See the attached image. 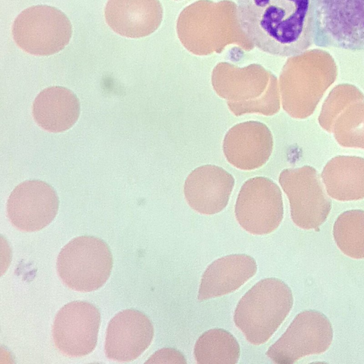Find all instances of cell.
Segmentation results:
<instances>
[{
    "label": "cell",
    "mask_w": 364,
    "mask_h": 364,
    "mask_svg": "<svg viewBox=\"0 0 364 364\" xmlns=\"http://www.w3.org/2000/svg\"><path fill=\"white\" fill-rule=\"evenodd\" d=\"M196 360L200 364H235L240 354V346L228 331L214 328L204 332L194 347Z\"/></svg>",
    "instance_id": "20"
},
{
    "label": "cell",
    "mask_w": 364,
    "mask_h": 364,
    "mask_svg": "<svg viewBox=\"0 0 364 364\" xmlns=\"http://www.w3.org/2000/svg\"><path fill=\"white\" fill-rule=\"evenodd\" d=\"M176 1H178V0H176Z\"/></svg>",
    "instance_id": "25"
},
{
    "label": "cell",
    "mask_w": 364,
    "mask_h": 364,
    "mask_svg": "<svg viewBox=\"0 0 364 364\" xmlns=\"http://www.w3.org/2000/svg\"><path fill=\"white\" fill-rule=\"evenodd\" d=\"M329 196L341 201L364 198V159L337 156L324 166L321 173Z\"/></svg>",
    "instance_id": "19"
},
{
    "label": "cell",
    "mask_w": 364,
    "mask_h": 364,
    "mask_svg": "<svg viewBox=\"0 0 364 364\" xmlns=\"http://www.w3.org/2000/svg\"><path fill=\"white\" fill-rule=\"evenodd\" d=\"M333 234L343 253L354 259L364 258V210L341 213L334 223Z\"/></svg>",
    "instance_id": "21"
},
{
    "label": "cell",
    "mask_w": 364,
    "mask_h": 364,
    "mask_svg": "<svg viewBox=\"0 0 364 364\" xmlns=\"http://www.w3.org/2000/svg\"><path fill=\"white\" fill-rule=\"evenodd\" d=\"M333 339L331 323L322 313L308 310L299 314L266 355L274 363L290 364L302 357L325 352Z\"/></svg>",
    "instance_id": "9"
},
{
    "label": "cell",
    "mask_w": 364,
    "mask_h": 364,
    "mask_svg": "<svg viewBox=\"0 0 364 364\" xmlns=\"http://www.w3.org/2000/svg\"><path fill=\"white\" fill-rule=\"evenodd\" d=\"M293 305L290 288L282 280L258 282L239 301L234 314L237 327L254 345L267 342L289 314Z\"/></svg>",
    "instance_id": "3"
},
{
    "label": "cell",
    "mask_w": 364,
    "mask_h": 364,
    "mask_svg": "<svg viewBox=\"0 0 364 364\" xmlns=\"http://www.w3.org/2000/svg\"><path fill=\"white\" fill-rule=\"evenodd\" d=\"M279 182L289 198L293 222L301 228L318 230L331 211V200L316 170L309 166L287 168Z\"/></svg>",
    "instance_id": "7"
},
{
    "label": "cell",
    "mask_w": 364,
    "mask_h": 364,
    "mask_svg": "<svg viewBox=\"0 0 364 364\" xmlns=\"http://www.w3.org/2000/svg\"><path fill=\"white\" fill-rule=\"evenodd\" d=\"M332 132L341 146L364 149V101L348 105L335 120Z\"/></svg>",
    "instance_id": "22"
},
{
    "label": "cell",
    "mask_w": 364,
    "mask_h": 364,
    "mask_svg": "<svg viewBox=\"0 0 364 364\" xmlns=\"http://www.w3.org/2000/svg\"><path fill=\"white\" fill-rule=\"evenodd\" d=\"M157 355V358L161 359L160 362L171 363H186L183 355L177 350L173 348H164L161 350Z\"/></svg>",
    "instance_id": "24"
},
{
    "label": "cell",
    "mask_w": 364,
    "mask_h": 364,
    "mask_svg": "<svg viewBox=\"0 0 364 364\" xmlns=\"http://www.w3.org/2000/svg\"><path fill=\"white\" fill-rule=\"evenodd\" d=\"M235 214L240 226L251 234L265 235L273 232L284 215L279 187L266 177L248 179L240 188Z\"/></svg>",
    "instance_id": "8"
},
{
    "label": "cell",
    "mask_w": 364,
    "mask_h": 364,
    "mask_svg": "<svg viewBox=\"0 0 364 364\" xmlns=\"http://www.w3.org/2000/svg\"><path fill=\"white\" fill-rule=\"evenodd\" d=\"M212 85L235 116L247 113L271 116L280 109L277 78L260 65L239 68L220 63L213 71Z\"/></svg>",
    "instance_id": "2"
},
{
    "label": "cell",
    "mask_w": 364,
    "mask_h": 364,
    "mask_svg": "<svg viewBox=\"0 0 364 364\" xmlns=\"http://www.w3.org/2000/svg\"><path fill=\"white\" fill-rule=\"evenodd\" d=\"M333 80L331 74L314 75L288 65L279 81L283 109L293 118L309 117Z\"/></svg>",
    "instance_id": "15"
},
{
    "label": "cell",
    "mask_w": 364,
    "mask_h": 364,
    "mask_svg": "<svg viewBox=\"0 0 364 364\" xmlns=\"http://www.w3.org/2000/svg\"><path fill=\"white\" fill-rule=\"evenodd\" d=\"M72 33L67 16L47 5L26 9L16 18L12 27L16 45L36 55H50L62 50L69 43Z\"/></svg>",
    "instance_id": "6"
},
{
    "label": "cell",
    "mask_w": 364,
    "mask_h": 364,
    "mask_svg": "<svg viewBox=\"0 0 364 364\" xmlns=\"http://www.w3.org/2000/svg\"><path fill=\"white\" fill-rule=\"evenodd\" d=\"M80 114V104L70 90L54 86L41 91L33 107L36 122L43 129L60 132L70 128Z\"/></svg>",
    "instance_id": "18"
},
{
    "label": "cell",
    "mask_w": 364,
    "mask_h": 364,
    "mask_svg": "<svg viewBox=\"0 0 364 364\" xmlns=\"http://www.w3.org/2000/svg\"><path fill=\"white\" fill-rule=\"evenodd\" d=\"M364 101V95L350 85H339L334 87L323 104L318 122L321 127L332 132L333 124L338 116L353 102Z\"/></svg>",
    "instance_id": "23"
},
{
    "label": "cell",
    "mask_w": 364,
    "mask_h": 364,
    "mask_svg": "<svg viewBox=\"0 0 364 364\" xmlns=\"http://www.w3.org/2000/svg\"><path fill=\"white\" fill-rule=\"evenodd\" d=\"M113 264L107 244L93 236H80L70 241L57 259L58 274L69 288L92 291L109 279Z\"/></svg>",
    "instance_id": "4"
},
{
    "label": "cell",
    "mask_w": 364,
    "mask_h": 364,
    "mask_svg": "<svg viewBox=\"0 0 364 364\" xmlns=\"http://www.w3.org/2000/svg\"><path fill=\"white\" fill-rule=\"evenodd\" d=\"M314 43L364 50V0H315Z\"/></svg>",
    "instance_id": "5"
},
{
    "label": "cell",
    "mask_w": 364,
    "mask_h": 364,
    "mask_svg": "<svg viewBox=\"0 0 364 364\" xmlns=\"http://www.w3.org/2000/svg\"><path fill=\"white\" fill-rule=\"evenodd\" d=\"M58 206V197L52 186L41 181H26L11 193L7 213L11 223L18 229L33 232L53 221Z\"/></svg>",
    "instance_id": "11"
},
{
    "label": "cell",
    "mask_w": 364,
    "mask_h": 364,
    "mask_svg": "<svg viewBox=\"0 0 364 364\" xmlns=\"http://www.w3.org/2000/svg\"><path fill=\"white\" fill-rule=\"evenodd\" d=\"M245 36L262 52L295 58L314 42L315 0H237Z\"/></svg>",
    "instance_id": "1"
},
{
    "label": "cell",
    "mask_w": 364,
    "mask_h": 364,
    "mask_svg": "<svg viewBox=\"0 0 364 364\" xmlns=\"http://www.w3.org/2000/svg\"><path fill=\"white\" fill-rule=\"evenodd\" d=\"M223 152L227 161L245 171L262 167L273 149L271 131L264 124L247 121L230 128L223 140Z\"/></svg>",
    "instance_id": "13"
},
{
    "label": "cell",
    "mask_w": 364,
    "mask_h": 364,
    "mask_svg": "<svg viewBox=\"0 0 364 364\" xmlns=\"http://www.w3.org/2000/svg\"><path fill=\"white\" fill-rule=\"evenodd\" d=\"M100 324V313L93 304L72 301L58 312L53 327L55 347L71 357L88 355L95 349Z\"/></svg>",
    "instance_id": "10"
},
{
    "label": "cell",
    "mask_w": 364,
    "mask_h": 364,
    "mask_svg": "<svg viewBox=\"0 0 364 364\" xmlns=\"http://www.w3.org/2000/svg\"><path fill=\"white\" fill-rule=\"evenodd\" d=\"M105 17L107 25L117 34L141 38L160 26L163 7L159 0H108Z\"/></svg>",
    "instance_id": "16"
},
{
    "label": "cell",
    "mask_w": 364,
    "mask_h": 364,
    "mask_svg": "<svg viewBox=\"0 0 364 364\" xmlns=\"http://www.w3.org/2000/svg\"><path fill=\"white\" fill-rule=\"evenodd\" d=\"M233 176L218 166L208 164L194 169L184 183V196L196 211L213 215L228 205L233 189Z\"/></svg>",
    "instance_id": "14"
},
{
    "label": "cell",
    "mask_w": 364,
    "mask_h": 364,
    "mask_svg": "<svg viewBox=\"0 0 364 364\" xmlns=\"http://www.w3.org/2000/svg\"><path fill=\"white\" fill-rule=\"evenodd\" d=\"M153 337V325L144 314L134 309L124 310L108 324L106 356L117 361L134 360L148 348Z\"/></svg>",
    "instance_id": "12"
},
{
    "label": "cell",
    "mask_w": 364,
    "mask_h": 364,
    "mask_svg": "<svg viewBox=\"0 0 364 364\" xmlns=\"http://www.w3.org/2000/svg\"><path fill=\"white\" fill-rule=\"evenodd\" d=\"M257 272L255 260L243 254L230 255L214 261L205 271L198 299L203 301L237 289Z\"/></svg>",
    "instance_id": "17"
}]
</instances>
